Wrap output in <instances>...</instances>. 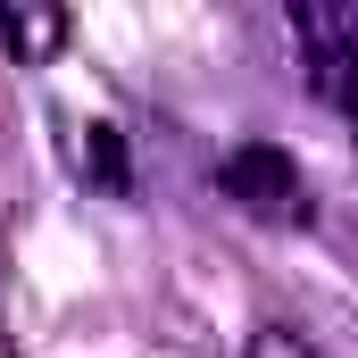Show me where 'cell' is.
I'll return each mask as SVG.
<instances>
[{"label": "cell", "mask_w": 358, "mask_h": 358, "mask_svg": "<svg viewBox=\"0 0 358 358\" xmlns=\"http://www.w3.org/2000/svg\"><path fill=\"white\" fill-rule=\"evenodd\" d=\"M0 42H8L17 67H42V59L67 42V17H59V8H17V0H0Z\"/></svg>", "instance_id": "cell-3"}, {"label": "cell", "mask_w": 358, "mask_h": 358, "mask_svg": "<svg viewBox=\"0 0 358 358\" xmlns=\"http://www.w3.org/2000/svg\"><path fill=\"white\" fill-rule=\"evenodd\" d=\"M217 183H225V200H234L242 217H259V225H300V217H308V183H300V167H292L275 142L225 150Z\"/></svg>", "instance_id": "cell-1"}, {"label": "cell", "mask_w": 358, "mask_h": 358, "mask_svg": "<svg viewBox=\"0 0 358 358\" xmlns=\"http://www.w3.org/2000/svg\"><path fill=\"white\" fill-rule=\"evenodd\" d=\"M292 42L308 50L317 92L358 125V8H292Z\"/></svg>", "instance_id": "cell-2"}, {"label": "cell", "mask_w": 358, "mask_h": 358, "mask_svg": "<svg viewBox=\"0 0 358 358\" xmlns=\"http://www.w3.org/2000/svg\"><path fill=\"white\" fill-rule=\"evenodd\" d=\"M242 358H317V342H308V334H292V325H259Z\"/></svg>", "instance_id": "cell-5"}, {"label": "cell", "mask_w": 358, "mask_h": 358, "mask_svg": "<svg viewBox=\"0 0 358 358\" xmlns=\"http://www.w3.org/2000/svg\"><path fill=\"white\" fill-rule=\"evenodd\" d=\"M84 167L108 192H125V150H117V125H92V142H84Z\"/></svg>", "instance_id": "cell-4"}]
</instances>
